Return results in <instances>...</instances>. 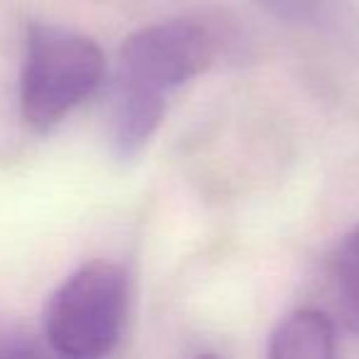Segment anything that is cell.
Segmentation results:
<instances>
[{"label":"cell","mask_w":359,"mask_h":359,"mask_svg":"<svg viewBox=\"0 0 359 359\" xmlns=\"http://www.w3.org/2000/svg\"><path fill=\"white\" fill-rule=\"evenodd\" d=\"M219 40L192 18L155 22L126 37L116 65V86L168 101V96L217 60Z\"/></svg>","instance_id":"cell-3"},{"label":"cell","mask_w":359,"mask_h":359,"mask_svg":"<svg viewBox=\"0 0 359 359\" xmlns=\"http://www.w3.org/2000/svg\"><path fill=\"white\" fill-rule=\"evenodd\" d=\"M269 354L273 359H327L334 354L332 320L318 310L288 315L271 334Z\"/></svg>","instance_id":"cell-4"},{"label":"cell","mask_w":359,"mask_h":359,"mask_svg":"<svg viewBox=\"0 0 359 359\" xmlns=\"http://www.w3.org/2000/svg\"><path fill=\"white\" fill-rule=\"evenodd\" d=\"M126 310V273L109 261H91L52 293L45 308V339L67 359L106 357L121 339Z\"/></svg>","instance_id":"cell-2"},{"label":"cell","mask_w":359,"mask_h":359,"mask_svg":"<svg viewBox=\"0 0 359 359\" xmlns=\"http://www.w3.org/2000/svg\"><path fill=\"white\" fill-rule=\"evenodd\" d=\"M261 11L290 25H323L332 18L337 0H254Z\"/></svg>","instance_id":"cell-6"},{"label":"cell","mask_w":359,"mask_h":359,"mask_svg":"<svg viewBox=\"0 0 359 359\" xmlns=\"http://www.w3.org/2000/svg\"><path fill=\"white\" fill-rule=\"evenodd\" d=\"M332 278L342 323L349 332L359 334V226L339 241L332 261Z\"/></svg>","instance_id":"cell-5"},{"label":"cell","mask_w":359,"mask_h":359,"mask_svg":"<svg viewBox=\"0 0 359 359\" xmlns=\"http://www.w3.org/2000/svg\"><path fill=\"white\" fill-rule=\"evenodd\" d=\"M106 60L94 40L55 25L27 30L20 111L35 130H50L99 91Z\"/></svg>","instance_id":"cell-1"}]
</instances>
